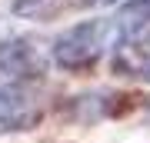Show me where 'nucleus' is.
Segmentation results:
<instances>
[{"label": "nucleus", "instance_id": "nucleus-2", "mask_svg": "<svg viewBox=\"0 0 150 143\" xmlns=\"http://www.w3.org/2000/svg\"><path fill=\"white\" fill-rule=\"evenodd\" d=\"M110 67L123 80L150 83V23L120 33V40L113 43V53H110Z\"/></svg>", "mask_w": 150, "mask_h": 143}, {"label": "nucleus", "instance_id": "nucleus-4", "mask_svg": "<svg viewBox=\"0 0 150 143\" xmlns=\"http://www.w3.org/2000/svg\"><path fill=\"white\" fill-rule=\"evenodd\" d=\"M0 70L7 73V80H17V83L37 80L43 73V57L27 37H13L0 43Z\"/></svg>", "mask_w": 150, "mask_h": 143}, {"label": "nucleus", "instance_id": "nucleus-1", "mask_svg": "<svg viewBox=\"0 0 150 143\" xmlns=\"http://www.w3.org/2000/svg\"><path fill=\"white\" fill-rule=\"evenodd\" d=\"M120 40V27L113 17H97V20H80L67 30H60L50 40V60L60 70L80 73L90 70L107 50H113V43Z\"/></svg>", "mask_w": 150, "mask_h": 143}, {"label": "nucleus", "instance_id": "nucleus-5", "mask_svg": "<svg viewBox=\"0 0 150 143\" xmlns=\"http://www.w3.org/2000/svg\"><path fill=\"white\" fill-rule=\"evenodd\" d=\"M113 20H117L120 33L137 30V27H147L150 23V0H127V4H120V10H117Z\"/></svg>", "mask_w": 150, "mask_h": 143}, {"label": "nucleus", "instance_id": "nucleus-6", "mask_svg": "<svg viewBox=\"0 0 150 143\" xmlns=\"http://www.w3.org/2000/svg\"><path fill=\"white\" fill-rule=\"evenodd\" d=\"M83 7H113V4H127V0H80Z\"/></svg>", "mask_w": 150, "mask_h": 143}, {"label": "nucleus", "instance_id": "nucleus-3", "mask_svg": "<svg viewBox=\"0 0 150 143\" xmlns=\"http://www.w3.org/2000/svg\"><path fill=\"white\" fill-rule=\"evenodd\" d=\"M40 123V106L17 80H0V130L23 133Z\"/></svg>", "mask_w": 150, "mask_h": 143}]
</instances>
